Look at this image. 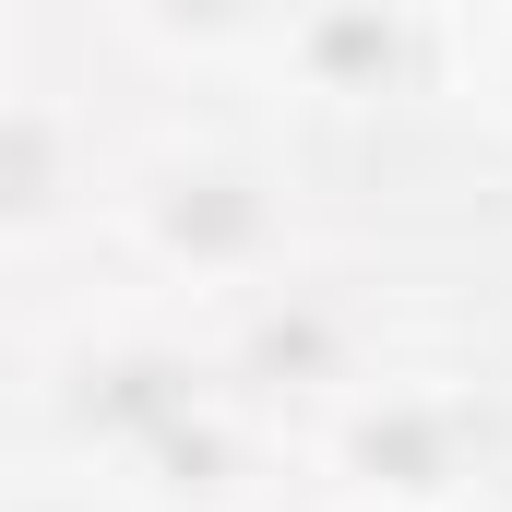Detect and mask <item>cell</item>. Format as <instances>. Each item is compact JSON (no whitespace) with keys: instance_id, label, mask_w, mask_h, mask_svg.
Segmentation results:
<instances>
[{"instance_id":"5b68a950","label":"cell","mask_w":512,"mask_h":512,"mask_svg":"<svg viewBox=\"0 0 512 512\" xmlns=\"http://www.w3.org/2000/svg\"><path fill=\"white\" fill-rule=\"evenodd\" d=\"M441 48H453V84L512 131V0L501 12H465V24H441Z\"/></svg>"},{"instance_id":"3957f363","label":"cell","mask_w":512,"mask_h":512,"mask_svg":"<svg viewBox=\"0 0 512 512\" xmlns=\"http://www.w3.org/2000/svg\"><path fill=\"white\" fill-rule=\"evenodd\" d=\"M334 465L358 477V501H441L453 512V477H465V417L429 405V393H370L334 441Z\"/></svg>"},{"instance_id":"8992f818","label":"cell","mask_w":512,"mask_h":512,"mask_svg":"<svg viewBox=\"0 0 512 512\" xmlns=\"http://www.w3.org/2000/svg\"><path fill=\"white\" fill-rule=\"evenodd\" d=\"M346 512H441V501H358V489H346Z\"/></svg>"},{"instance_id":"7a4b0ae2","label":"cell","mask_w":512,"mask_h":512,"mask_svg":"<svg viewBox=\"0 0 512 512\" xmlns=\"http://www.w3.org/2000/svg\"><path fill=\"white\" fill-rule=\"evenodd\" d=\"M429 48H441V24H417V12H393V0H322V12H274V48H262V60H274L298 96L358 108V96H393Z\"/></svg>"},{"instance_id":"277c9868","label":"cell","mask_w":512,"mask_h":512,"mask_svg":"<svg viewBox=\"0 0 512 512\" xmlns=\"http://www.w3.org/2000/svg\"><path fill=\"white\" fill-rule=\"evenodd\" d=\"M84 191V143H72V108L36 96V84H0V239L36 251Z\"/></svg>"},{"instance_id":"6da1fadb","label":"cell","mask_w":512,"mask_h":512,"mask_svg":"<svg viewBox=\"0 0 512 512\" xmlns=\"http://www.w3.org/2000/svg\"><path fill=\"white\" fill-rule=\"evenodd\" d=\"M120 239L179 286H251L286 251V191L227 143H167L120 191Z\"/></svg>"}]
</instances>
